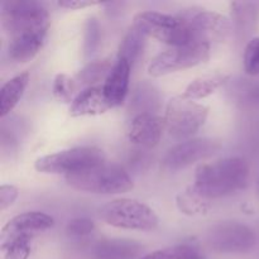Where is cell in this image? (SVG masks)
Returning a JSON list of instances; mask_svg holds the SVG:
<instances>
[{
  "label": "cell",
  "mask_w": 259,
  "mask_h": 259,
  "mask_svg": "<svg viewBox=\"0 0 259 259\" xmlns=\"http://www.w3.org/2000/svg\"><path fill=\"white\" fill-rule=\"evenodd\" d=\"M19 191L13 185H2L0 186V210L4 211L9 206L14 204L15 200L18 199Z\"/></svg>",
  "instance_id": "obj_29"
},
{
  "label": "cell",
  "mask_w": 259,
  "mask_h": 259,
  "mask_svg": "<svg viewBox=\"0 0 259 259\" xmlns=\"http://www.w3.org/2000/svg\"><path fill=\"white\" fill-rule=\"evenodd\" d=\"M94 229H95V224L93 220L88 218H76V219L70 220L66 227V232L72 237H85L93 233Z\"/></svg>",
  "instance_id": "obj_28"
},
{
  "label": "cell",
  "mask_w": 259,
  "mask_h": 259,
  "mask_svg": "<svg viewBox=\"0 0 259 259\" xmlns=\"http://www.w3.org/2000/svg\"><path fill=\"white\" fill-rule=\"evenodd\" d=\"M222 144L219 141L212 138H194L186 142L176 144L167 151L163 157L164 168L167 171H180L196 162L204 161L214 156Z\"/></svg>",
  "instance_id": "obj_11"
},
{
  "label": "cell",
  "mask_w": 259,
  "mask_h": 259,
  "mask_svg": "<svg viewBox=\"0 0 259 259\" xmlns=\"http://www.w3.org/2000/svg\"><path fill=\"white\" fill-rule=\"evenodd\" d=\"M58 7L66 8V9H85V8L94 7V5H100V2H88V0H62L57 3Z\"/></svg>",
  "instance_id": "obj_30"
},
{
  "label": "cell",
  "mask_w": 259,
  "mask_h": 259,
  "mask_svg": "<svg viewBox=\"0 0 259 259\" xmlns=\"http://www.w3.org/2000/svg\"><path fill=\"white\" fill-rule=\"evenodd\" d=\"M211 46L202 43L172 47L157 55L148 65V73L152 77H161L177 71L187 70L205 63L210 58Z\"/></svg>",
  "instance_id": "obj_9"
},
{
  "label": "cell",
  "mask_w": 259,
  "mask_h": 259,
  "mask_svg": "<svg viewBox=\"0 0 259 259\" xmlns=\"http://www.w3.org/2000/svg\"><path fill=\"white\" fill-rule=\"evenodd\" d=\"M163 118L156 113H143L133 116L128 131V138L132 143L144 148H153L161 141L163 133Z\"/></svg>",
  "instance_id": "obj_12"
},
{
  "label": "cell",
  "mask_w": 259,
  "mask_h": 259,
  "mask_svg": "<svg viewBox=\"0 0 259 259\" xmlns=\"http://www.w3.org/2000/svg\"><path fill=\"white\" fill-rule=\"evenodd\" d=\"M133 25L146 37H152L162 43L179 47L192 45L191 34L184 18L159 12H141L136 14Z\"/></svg>",
  "instance_id": "obj_6"
},
{
  "label": "cell",
  "mask_w": 259,
  "mask_h": 259,
  "mask_svg": "<svg viewBox=\"0 0 259 259\" xmlns=\"http://www.w3.org/2000/svg\"><path fill=\"white\" fill-rule=\"evenodd\" d=\"M257 195H258V199H259V180L257 182Z\"/></svg>",
  "instance_id": "obj_31"
},
{
  "label": "cell",
  "mask_w": 259,
  "mask_h": 259,
  "mask_svg": "<svg viewBox=\"0 0 259 259\" xmlns=\"http://www.w3.org/2000/svg\"><path fill=\"white\" fill-rule=\"evenodd\" d=\"M248 180L247 162L239 157H229L197 167L194 184L189 189L205 200L219 199L243 190Z\"/></svg>",
  "instance_id": "obj_1"
},
{
  "label": "cell",
  "mask_w": 259,
  "mask_h": 259,
  "mask_svg": "<svg viewBox=\"0 0 259 259\" xmlns=\"http://www.w3.org/2000/svg\"><path fill=\"white\" fill-rule=\"evenodd\" d=\"M132 67L133 66L128 61L118 58L111 67L108 77L104 81V85L101 86L106 99L113 108L121 105L125 101L129 91Z\"/></svg>",
  "instance_id": "obj_14"
},
{
  "label": "cell",
  "mask_w": 259,
  "mask_h": 259,
  "mask_svg": "<svg viewBox=\"0 0 259 259\" xmlns=\"http://www.w3.org/2000/svg\"><path fill=\"white\" fill-rule=\"evenodd\" d=\"M244 70L248 75H259V37H254L247 43L244 50Z\"/></svg>",
  "instance_id": "obj_27"
},
{
  "label": "cell",
  "mask_w": 259,
  "mask_h": 259,
  "mask_svg": "<svg viewBox=\"0 0 259 259\" xmlns=\"http://www.w3.org/2000/svg\"><path fill=\"white\" fill-rule=\"evenodd\" d=\"M99 217L105 224L126 230L152 232L159 220L152 207L134 199H115L99 210Z\"/></svg>",
  "instance_id": "obj_4"
},
{
  "label": "cell",
  "mask_w": 259,
  "mask_h": 259,
  "mask_svg": "<svg viewBox=\"0 0 259 259\" xmlns=\"http://www.w3.org/2000/svg\"><path fill=\"white\" fill-rule=\"evenodd\" d=\"M209 115V108L196 100L175 96L164 110V128L175 138H187L202 128Z\"/></svg>",
  "instance_id": "obj_7"
},
{
  "label": "cell",
  "mask_w": 259,
  "mask_h": 259,
  "mask_svg": "<svg viewBox=\"0 0 259 259\" xmlns=\"http://www.w3.org/2000/svg\"><path fill=\"white\" fill-rule=\"evenodd\" d=\"M229 80V75L225 73H214V75L199 77L190 82L185 89L182 95L191 100H200L214 94L219 88H222Z\"/></svg>",
  "instance_id": "obj_18"
},
{
  "label": "cell",
  "mask_w": 259,
  "mask_h": 259,
  "mask_svg": "<svg viewBox=\"0 0 259 259\" xmlns=\"http://www.w3.org/2000/svg\"><path fill=\"white\" fill-rule=\"evenodd\" d=\"M113 106L106 99L101 86L86 88L75 99L70 108V115L73 118L88 115H100Z\"/></svg>",
  "instance_id": "obj_16"
},
{
  "label": "cell",
  "mask_w": 259,
  "mask_h": 259,
  "mask_svg": "<svg viewBox=\"0 0 259 259\" xmlns=\"http://www.w3.org/2000/svg\"><path fill=\"white\" fill-rule=\"evenodd\" d=\"M100 45V27L95 18H89L83 33V55L90 58Z\"/></svg>",
  "instance_id": "obj_26"
},
{
  "label": "cell",
  "mask_w": 259,
  "mask_h": 259,
  "mask_svg": "<svg viewBox=\"0 0 259 259\" xmlns=\"http://www.w3.org/2000/svg\"><path fill=\"white\" fill-rule=\"evenodd\" d=\"M29 78V72H22L3 85L0 90V110H2L0 114L3 118L18 105L27 90Z\"/></svg>",
  "instance_id": "obj_17"
},
{
  "label": "cell",
  "mask_w": 259,
  "mask_h": 259,
  "mask_svg": "<svg viewBox=\"0 0 259 259\" xmlns=\"http://www.w3.org/2000/svg\"><path fill=\"white\" fill-rule=\"evenodd\" d=\"M32 237L15 235L2 239V250L5 259H28L32 252Z\"/></svg>",
  "instance_id": "obj_22"
},
{
  "label": "cell",
  "mask_w": 259,
  "mask_h": 259,
  "mask_svg": "<svg viewBox=\"0 0 259 259\" xmlns=\"http://www.w3.org/2000/svg\"><path fill=\"white\" fill-rule=\"evenodd\" d=\"M3 27L10 39L34 35L47 37L50 13L46 5L35 0H5L0 5Z\"/></svg>",
  "instance_id": "obj_2"
},
{
  "label": "cell",
  "mask_w": 259,
  "mask_h": 259,
  "mask_svg": "<svg viewBox=\"0 0 259 259\" xmlns=\"http://www.w3.org/2000/svg\"><path fill=\"white\" fill-rule=\"evenodd\" d=\"M143 252L141 243L124 238H104L93 247L95 259H141Z\"/></svg>",
  "instance_id": "obj_15"
},
{
  "label": "cell",
  "mask_w": 259,
  "mask_h": 259,
  "mask_svg": "<svg viewBox=\"0 0 259 259\" xmlns=\"http://www.w3.org/2000/svg\"><path fill=\"white\" fill-rule=\"evenodd\" d=\"M176 201L180 211L186 215L204 214V212H206L209 210V205H207L206 200L197 196L190 189L187 191L181 192L177 196Z\"/></svg>",
  "instance_id": "obj_23"
},
{
  "label": "cell",
  "mask_w": 259,
  "mask_h": 259,
  "mask_svg": "<svg viewBox=\"0 0 259 259\" xmlns=\"http://www.w3.org/2000/svg\"><path fill=\"white\" fill-rule=\"evenodd\" d=\"M156 103H158L156 90H153L152 86H141L138 90H136L134 98L132 100V108L136 109L137 111L134 116L143 113H154L153 108Z\"/></svg>",
  "instance_id": "obj_24"
},
{
  "label": "cell",
  "mask_w": 259,
  "mask_h": 259,
  "mask_svg": "<svg viewBox=\"0 0 259 259\" xmlns=\"http://www.w3.org/2000/svg\"><path fill=\"white\" fill-rule=\"evenodd\" d=\"M111 67H113V65L109 60L93 61V62L88 63L83 68H81L76 78H77L81 85L93 88V86H96V83L100 82L101 80L105 81Z\"/></svg>",
  "instance_id": "obj_20"
},
{
  "label": "cell",
  "mask_w": 259,
  "mask_h": 259,
  "mask_svg": "<svg viewBox=\"0 0 259 259\" xmlns=\"http://www.w3.org/2000/svg\"><path fill=\"white\" fill-rule=\"evenodd\" d=\"M141 259H204V255L195 245L176 244L144 254Z\"/></svg>",
  "instance_id": "obj_21"
},
{
  "label": "cell",
  "mask_w": 259,
  "mask_h": 259,
  "mask_svg": "<svg viewBox=\"0 0 259 259\" xmlns=\"http://www.w3.org/2000/svg\"><path fill=\"white\" fill-rule=\"evenodd\" d=\"M68 186L77 191L98 195L124 194L133 189L128 172L115 164H100L88 171L65 177Z\"/></svg>",
  "instance_id": "obj_3"
},
{
  "label": "cell",
  "mask_w": 259,
  "mask_h": 259,
  "mask_svg": "<svg viewBox=\"0 0 259 259\" xmlns=\"http://www.w3.org/2000/svg\"><path fill=\"white\" fill-rule=\"evenodd\" d=\"M104 161L105 154L98 147H76L39 157L34 168L42 174L65 175L66 177L100 166Z\"/></svg>",
  "instance_id": "obj_5"
},
{
  "label": "cell",
  "mask_w": 259,
  "mask_h": 259,
  "mask_svg": "<svg viewBox=\"0 0 259 259\" xmlns=\"http://www.w3.org/2000/svg\"><path fill=\"white\" fill-rule=\"evenodd\" d=\"M146 35L137 27L132 25L121 39L118 50V58L125 60L132 66L138 61L146 45Z\"/></svg>",
  "instance_id": "obj_19"
},
{
  "label": "cell",
  "mask_w": 259,
  "mask_h": 259,
  "mask_svg": "<svg viewBox=\"0 0 259 259\" xmlns=\"http://www.w3.org/2000/svg\"><path fill=\"white\" fill-rule=\"evenodd\" d=\"M75 81L66 73H58L56 75L52 85L53 96L57 99L60 103L68 104L72 103L73 93H75Z\"/></svg>",
  "instance_id": "obj_25"
},
{
  "label": "cell",
  "mask_w": 259,
  "mask_h": 259,
  "mask_svg": "<svg viewBox=\"0 0 259 259\" xmlns=\"http://www.w3.org/2000/svg\"><path fill=\"white\" fill-rule=\"evenodd\" d=\"M207 243L219 253H247L257 243L254 230L238 222H220L206 235Z\"/></svg>",
  "instance_id": "obj_10"
},
{
  "label": "cell",
  "mask_w": 259,
  "mask_h": 259,
  "mask_svg": "<svg viewBox=\"0 0 259 259\" xmlns=\"http://www.w3.org/2000/svg\"><path fill=\"white\" fill-rule=\"evenodd\" d=\"M55 220L51 215L42 211H28L10 219L2 229V239L15 235H29L51 229Z\"/></svg>",
  "instance_id": "obj_13"
},
{
  "label": "cell",
  "mask_w": 259,
  "mask_h": 259,
  "mask_svg": "<svg viewBox=\"0 0 259 259\" xmlns=\"http://www.w3.org/2000/svg\"><path fill=\"white\" fill-rule=\"evenodd\" d=\"M189 27L192 43H222L227 40L232 32V23L225 15L212 10L191 8L180 13Z\"/></svg>",
  "instance_id": "obj_8"
}]
</instances>
